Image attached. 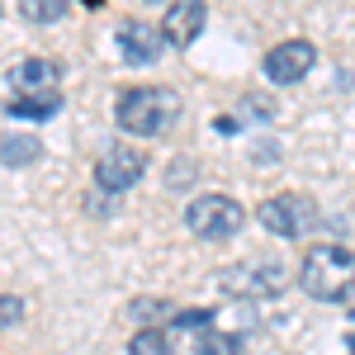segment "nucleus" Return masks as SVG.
<instances>
[{
	"mask_svg": "<svg viewBox=\"0 0 355 355\" xmlns=\"http://www.w3.org/2000/svg\"><path fill=\"white\" fill-rule=\"evenodd\" d=\"M57 76H62L57 62L28 57V62H19V67L10 71V85H15V95H48V90H57Z\"/></svg>",
	"mask_w": 355,
	"mask_h": 355,
	"instance_id": "nucleus-10",
	"label": "nucleus"
},
{
	"mask_svg": "<svg viewBox=\"0 0 355 355\" xmlns=\"http://www.w3.org/2000/svg\"><path fill=\"white\" fill-rule=\"evenodd\" d=\"M313 62H318V48L308 38H284V43H275L266 53V76L275 85H294L313 71Z\"/></svg>",
	"mask_w": 355,
	"mask_h": 355,
	"instance_id": "nucleus-7",
	"label": "nucleus"
},
{
	"mask_svg": "<svg viewBox=\"0 0 355 355\" xmlns=\"http://www.w3.org/2000/svg\"><path fill=\"white\" fill-rule=\"evenodd\" d=\"M256 218H261V227L266 232H275V237H284V242H294V237H308L313 227H318V204L308 199V194L299 190H284V194H270L261 209H256Z\"/></svg>",
	"mask_w": 355,
	"mask_h": 355,
	"instance_id": "nucleus-5",
	"label": "nucleus"
},
{
	"mask_svg": "<svg viewBox=\"0 0 355 355\" xmlns=\"http://www.w3.org/2000/svg\"><path fill=\"white\" fill-rule=\"evenodd\" d=\"M38 152H43V147H38L33 137H0V162L5 166H33Z\"/></svg>",
	"mask_w": 355,
	"mask_h": 355,
	"instance_id": "nucleus-15",
	"label": "nucleus"
},
{
	"mask_svg": "<svg viewBox=\"0 0 355 355\" xmlns=\"http://www.w3.org/2000/svg\"><path fill=\"white\" fill-rule=\"evenodd\" d=\"M214 322H218V318H214ZM214 322L194 331V355H242V336L214 327Z\"/></svg>",
	"mask_w": 355,
	"mask_h": 355,
	"instance_id": "nucleus-12",
	"label": "nucleus"
},
{
	"mask_svg": "<svg viewBox=\"0 0 355 355\" xmlns=\"http://www.w3.org/2000/svg\"><path fill=\"white\" fill-rule=\"evenodd\" d=\"M346 346H351V355H355V331H351V336H346Z\"/></svg>",
	"mask_w": 355,
	"mask_h": 355,
	"instance_id": "nucleus-18",
	"label": "nucleus"
},
{
	"mask_svg": "<svg viewBox=\"0 0 355 355\" xmlns=\"http://www.w3.org/2000/svg\"><path fill=\"white\" fill-rule=\"evenodd\" d=\"M62 110V95L57 90H48V95H10V105H5V114H15V119H53V114Z\"/></svg>",
	"mask_w": 355,
	"mask_h": 355,
	"instance_id": "nucleus-11",
	"label": "nucleus"
},
{
	"mask_svg": "<svg viewBox=\"0 0 355 355\" xmlns=\"http://www.w3.org/2000/svg\"><path fill=\"white\" fill-rule=\"evenodd\" d=\"M128 355H171V331L166 327H142L128 341Z\"/></svg>",
	"mask_w": 355,
	"mask_h": 355,
	"instance_id": "nucleus-16",
	"label": "nucleus"
},
{
	"mask_svg": "<svg viewBox=\"0 0 355 355\" xmlns=\"http://www.w3.org/2000/svg\"><path fill=\"white\" fill-rule=\"evenodd\" d=\"M246 223V209L227 194H194L185 204V227H190L199 242H227L237 237Z\"/></svg>",
	"mask_w": 355,
	"mask_h": 355,
	"instance_id": "nucleus-4",
	"label": "nucleus"
},
{
	"mask_svg": "<svg viewBox=\"0 0 355 355\" xmlns=\"http://www.w3.org/2000/svg\"><path fill=\"white\" fill-rule=\"evenodd\" d=\"M24 318V299H15V294H0V331L15 327Z\"/></svg>",
	"mask_w": 355,
	"mask_h": 355,
	"instance_id": "nucleus-17",
	"label": "nucleus"
},
{
	"mask_svg": "<svg viewBox=\"0 0 355 355\" xmlns=\"http://www.w3.org/2000/svg\"><path fill=\"white\" fill-rule=\"evenodd\" d=\"M142 175H147V152L119 142V147H110V152H100V162H95V190L123 194V190H133Z\"/></svg>",
	"mask_w": 355,
	"mask_h": 355,
	"instance_id": "nucleus-6",
	"label": "nucleus"
},
{
	"mask_svg": "<svg viewBox=\"0 0 355 355\" xmlns=\"http://www.w3.org/2000/svg\"><path fill=\"white\" fill-rule=\"evenodd\" d=\"M204 19H209V5L204 0H171L162 15V38L171 48H190L194 38L204 33Z\"/></svg>",
	"mask_w": 355,
	"mask_h": 355,
	"instance_id": "nucleus-8",
	"label": "nucleus"
},
{
	"mask_svg": "<svg viewBox=\"0 0 355 355\" xmlns=\"http://www.w3.org/2000/svg\"><path fill=\"white\" fill-rule=\"evenodd\" d=\"M289 279H294L289 261H279V256H246L242 266L218 275V284L237 299H275V294L289 289Z\"/></svg>",
	"mask_w": 355,
	"mask_h": 355,
	"instance_id": "nucleus-3",
	"label": "nucleus"
},
{
	"mask_svg": "<svg viewBox=\"0 0 355 355\" xmlns=\"http://www.w3.org/2000/svg\"><path fill=\"white\" fill-rule=\"evenodd\" d=\"M299 284L308 299L318 303H351L355 299V251L351 246H308V256L299 261Z\"/></svg>",
	"mask_w": 355,
	"mask_h": 355,
	"instance_id": "nucleus-1",
	"label": "nucleus"
},
{
	"mask_svg": "<svg viewBox=\"0 0 355 355\" xmlns=\"http://www.w3.org/2000/svg\"><path fill=\"white\" fill-rule=\"evenodd\" d=\"M114 119H119L123 133H133V137H162L180 119V95L166 90V85H133V90L119 95Z\"/></svg>",
	"mask_w": 355,
	"mask_h": 355,
	"instance_id": "nucleus-2",
	"label": "nucleus"
},
{
	"mask_svg": "<svg viewBox=\"0 0 355 355\" xmlns=\"http://www.w3.org/2000/svg\"><path fill=\"white\" fill-rule=\"evenodd\" d=\"M67 10H71V0H19V15L28 24H57V19H67Z\"/></svg>",
	"mask_w": 355,
	"mask_h": 355,
	"instance_id": "nucleus-14",
	"label": "nucleus"
},
{
	"mask_svg": "<svg viewBox=\"0 0 355 355\" xmlns=\"http://www.w3.org/2000/svg\"><path fill=\"white\" fill-rule=\"evenodd\" d=\"M85 5H105V0H85Z\"/></svg>",
	"mask_w": 355,
	"mask_h": 355,
	"instance_id": "nucleus-19",
	"label": "nucleus"
},
{
	"mask_svg": "<svg viewBox=\"0 0 355 355\" xmlns=\"http://www.w3.org/2000/svg\"><path fill=\"white\" fill-rule=\"evenodd\" d=\"M128 318H137L142 327H166V322H175V303L171 299H133L128 303Z\"/></svg>",
	"mask_w": 355,
	"mask_h": 355,
	"instance_id": "nucleus-13",
	"label": "nucleus"
},
{
	"mask_svg": "<svg viewBox=\"0 0 355 355\" xmlns=\"http://www.w3.org/2000/svg\"><path fill=\"white\" fill-rule=\"evenodd\" d=\"M114 43H119V57H123V62H133V67H152V62L162 57L166 38L152 24H142V19H119Z\"/></svg>",
	"mask_w": 355,
	"mask_h": 355,
	"instance_id": "nucleus-9",
	"label": "nucleus"
}]
</instances>
